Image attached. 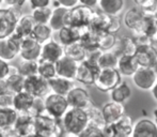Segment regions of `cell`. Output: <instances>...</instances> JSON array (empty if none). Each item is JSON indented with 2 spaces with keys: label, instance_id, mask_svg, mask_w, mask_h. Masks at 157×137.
<instances>
[{
  "label": "cell",
  "instance_id": "14",
  "mask_svg": "<svg viewBox=\"0 0 157 137\" xmlns=\"http://www.w3.org/2000/svg\"><path fill=\"white\" fill-rule=\"evenodd\" d=\"M64 56L65 54H64L63 46L58 41L52 40L42 46V55L40 60L56 63Z\"/></svg>",
  "mask_w": 157,
  "mask_h": 137
},
{
  "label": "cell",
  "instance_id": "35",
  "mask_svg": "<svg viewBox=\"0 0 157 137\" xmlns=\"http://www.w3.org/2000/svg\"><path fill=\"white\" fill-rule=\"evenodd\" d=\"M6 80V85H8L9 92L12 93L13 96L25 91L26 78L23 76V75H21V74L10 75Z\"/></svg>",
  "mask_w": 157,
  "mask_h": 137
},
{
  "label": "cell",
  "instance_id": "58",
  "mask_svg": "<svg viewBox=\"0 0 157 137\" xmlns=\"http://www.w3.org/2000/svg\"><path fill=\"white\" fill-rule=\"evenodd\" d=\"M153 70L155 71V73H156V74H157V60H156L155 65H154V67H153Z\"/></svg>",
  "mask_w": 157,
  "mask_h": 137
},
{
  "label": "cell",
  "instance_id": "27",
  "mask_svg": "<svg viewBox=\"0 0 157 137\" xmlns=\"http://www.w3.org/2000/svg\"><path fill=\"white\" fill-rule=\"evenodd\" d=\"M132 96V88L126 81L122 80L111 92H110V98L112 102L124 104L127 102Z\"/></svg>",
  "mask_w": 157,
  "mask_h": 137
},
{
  "label": "cell",
  "instance_id": "13",
  "mask_svg": "<svg viewBox=\"0 0 157 137\" xmlns=\"http://www.w3.org/2000/svg\"><path fill=\"white\" fill-rule=\"evenodd\" d=\"M99 72H101V68L98 67L90 65L88 61H83V62L79 63L78 71H77L76 75V80L78 83L82 84V85H94Z\"/></svg>",
  "mask_w": 157,
  "mask_h": 137
},
{
  "label": "cell",
  "instance_id": "55",
  "mask_svg": "<svg viewBox=\"0 0 157 137\" xmlns=\"http://www.w3.org/2000/svg\"><path fill=\"white\" fill-rule=\"evenodd\" d=\"M153 118H154V122L157 124V107L153 109Z\"/></svg>",
  "mask_w": 157,
  "mask_h": 137
},
{
  "label": "cell",
  "instance_id": "9",
  "mask_svg": "<svg viewBox=\"0 0 157 137\" xmlns=\"http://www.w3.org/2000/svg\"><path fill=\"white\" fill-rule=\"evenodd\" d=\"M70 108H78V109L87 110L90 106L93 105L91 96L89 91L82 87H74L66 96Z\"/></svg>",
  "mask_w": 157,
  "mask_h": 137
},
{
  "label": "cell",
  "instance_id": "11",
  "mask_svg": "<svg viewBox=\"0 0 157 137\" xmlns=\"http://www.w3.org/2000/svg\"><path fill=\"white\" fill-rule=\"evenodd\" d=\"M42 46L43 45L33 39L32 35L25 37L23 40L19 56L23 61H39L42 55Z\"/></svg>",
  "mask_w": 157,
  "mask_h": 137
},
{
  "label": "cell",
  "instance_id": "30",
  "mask_svg": "<svg viewBox=\"0 0 157 137\" xmlns=\"http://www.w3.org/2000/svg\"><path fill=\"white\" fill-rule=\"evenodd\" d=\"M64 54H65L66 57L73 59L77 63H81L83 61H86V59H87L88 52L78 42V43H75L73 45L64 47Z\"/></svg>",
  "mask_w": 157,
  "mask_h": 137
},
{
  "label": "cell",
  "instance_id": "31",
  "mask_svg": "<svg viewBox=\"0 0 157 137\" xmlns=\"http://www.w3.org/2000/svg\"><path fill=\"white\" fill-rule=\"evenodd\" d=\"M18 115L19 114L14 108L0 109V130L15 127V123L18 119Z\"/></svg>",
  "mask_w": 157,
  "mask_h": 137
},
{
  "label": "cell",
  "instance_id": "47",
  "mask_svg": "<svg viewBox=\"0 0 157 137\" xmlns=\"http://www.w3.org/2000/svg\"><path fill=\"white\" fill-rule=\"evenodd\" d=\"M28 3L30 4L31 10L34 11L37 9L48 8L52 4V1H49V0H30V1H28Z\"/></svg>",
  "mask_w": 157,
  "mask_h": 137
},
{
  "label": "cell",
  "instance_id": "6",
  "mask_svg": "<svg viewBox=\"0 0 157 137\" xmlns=\"http://www.w3.org/2000/svg\"><path fill=\"white\" fill-rule=\"evenodd\" d=\"M132 118L127 114L111 124H106L103 132L105 137H132L134 129Z\"/></svg>",
  "mask_w": 157,
  "mask_h": 137
},
{
  "label": "cell",
  "instance_id": "40",
  "mask_svg": "<svg viewBox=\"0 0 157 137\" xmlns=\"http://www.w3.org/2000/svg\"><path fill=\"white\" fill-rule=\"evenodd\" d=\"M37 74L42 77V78L46 79V80H50V79L55 78L57 76L56 72V65L55 63L48 62V61H39V73Z\"/></svg>",
  "mask_w": 157,
  "mask_h": 137
},
{
  "label": "cell",
  "instance_id": "59",
  "mask_svg": "<svg viewBox=\"0 0 157 137\" xmlns=\"http://www.w3.org/2000/svg\"><path fill=\"white\" fill-rule=\"evenodd\" d=\"M0 137H6V136H4V134H3V132H2L1 130H0Z\"/></svg>",
  "mask_w": 157,
  "mask_h": 137
},
{
  "label": "cell",
  "instance_id": "12",
  "mask_svg": "<svg viewBox=\"0 0 157 137\" xmlns=\"http://www.w3.org/2000/svg\"><path fill=\"white\" fill-rule=\"evenodd\" d=\"M147 17L142 13V11L137 6H134L132 8L128 9L124 15V25L128 29L132 31V33H138L142 29V26L144 24V21Z\"/></svg>",
  "mask_w": 157,
  "mask_h": 137
},
{
  "label": "cell",
  "instance_id": "17",
  "mask_svg": "<svg viewBox=\"0 0 157 137\" xmlns=\"http://www.w3.org/2000/svg\"><path fill=\"white\" fill-rule=\"evenodd\" d=\"M101 109L106 124H111V123L117 122L123 116L126 115L124 104L116 103V102H112V101L105 104Z\"/></svg>",
  "mask_w": 157,
  "mask_h": 137
},
{
  "label": "cell",
  "instance_id": "25",
  "mask_svg": "<svg viewBox=\"0 0 157 137\" xmlns=\"http://www.w3.org/2000/svg\"><path fill=\"white\" fill-rule=\"evenodd\" d=\"M48 84H49L50 91L52 93L59 94V96H67L71 90L75 87L73 80H70V79H66L59 76H56L55 78L48 80Z\"/></svg>",
  "mask_w": 157,
  "mask_h": 137
},
{
  "label": "cell",
  "instance_id": "60",
  "mask_svg": "<svg viewBox=\"0 0 157 137\" xmlns=\"http://www.w3.org/2000/svg\"><path fill=\"white\" fill-rule=\"evenodd\" d=\"M28 137H40V136H37L36 134H35V135H31V136H28Z\"/></svg>",
  "mask_w": 157,
  "mask_h": 137
},
{
  "label": "cell",
  "instance_id": "19",
  "mask_svg": "<svg viewBox=\"0 0 157 137\" xmlns=\"http://www.w3.org/2000/svg\"><path fill=\"white\" fill-rule=\"evenodd\" d=\"M135 58L140 68H153L157 60V48L154 45L138 47Z\"/></svg>",
  "mask_w": 157,
  "mask_h": 137
},
{
  "label": "cell",
  "instance_id": "51",
  "mask_svg": "<svg viewBox=\"0 0 157 137\" xmlns=\"http://www.w3.org/2000/svg\"><path fill=\"white\" fill-rule=\"evenodd\" d=\"M1 131L3 132V134L6 137H21V135L18 134V132H17V130L15 129L14 127H10V129L1 130Z\"/></svg>",
  "mask_w": 157,
  "mask_h": 137
},
{
  "label": "cell",
  "instance_id": "53",
  "mask_svg": "<svg viewBox=\"0 0 157 137\" xmlns=\"http://www.w3.org/2000/svg\"><path fill=\"white\" fill-rule=\"evenodd\" d=\"M6 93H10L8 89V85H6V80L0 79V96H3Z\"/></svg>",
  "mask_w": 157,
  "mask_h": 137
},
{
  "label": "cell",
  "instance_id": "37",
  "mask_svg": "<svg viewBox=\"0 0 157 137\" xmlns=\"http://www.w3.org/2000/svg\"><path fill=\"white\" fill-rule=\"evenodd\" d=\"M87 112H88V118H89V125L104 130V127H106V122L104 120L101 109H99L98 107H96L93 104V105L88 108Z\"/></svg>",
  "mask_w": 157,
  "mask_h": 137
},
{
  "label": "cell",
  "instance_id": "52",
  "mask_svg": "<svg viewBox=\"0 0 157 137\" xmlns=\"http://www.w3.org/2000/svg\"><path fill=\"white\" fill-rule=\"evenodd\" d=\"M80 3L93 10L94 8L98 6V0H80Z\"/></svg>",
  "mask_w": 157,
  "mask_h": 137
},
{
  "label": "cell",
  "instance_id": "41",
  "mask_svg": "<svg viewBox=\"0 0 157 137\" xmlns=\"http://www.w3.org/2000/svg\"><path fill=\"white\" fill-rule=\"evenodd\" d=\"M19 73L25 78L39 75V61H21L18 65Z\"/></svg>",
  "mask_w": 157,
  "mask_h": 137
},
{
  "label": "cell",
  "instance_id": "34",
  "mask_svg": "<svg viewBox=\"0 0 157 137\" xmlns=\"http://www.w3.org/2000/svg\"><path fill=\"white\" fill-rule=\"evenodd\" d=\"M119 37L116 34H111L109 32H104L98 34V48L101 52H111L118 45Z\"/></svg>",
  "mask_w": 157,
  "mask_h": 137
},
{
  "label": "cell",
  "instance_id": "29",
  "mask_svg": "<svg viewBox=\"0 0 157 137\" xmlns=\"http://www.w3.org/2000/svg\"><path fill=\"white\" fill-rule=\"evenodd\" d=\"M68 10L66 9L60 8L58 9H52V18H50L49 22V27L52 29V31H60L61 29H63L64 27H66V15H67Z\"/></svg>",
  "mask_w": 157,
  "mask_h": 137
},
{
  "label": "cell",
  "instance_id": "7",
  "mask_svg": "<svg viewBox=\"0 0 157 137\" xmlns=\"http://www.w3.org/2000/svg\"><path fill=\"white\" fill-rule=\"evenodd\" d=\"M122 81V75L118 68L101 70L94 86L101 92H111Z\"/></svg>",
  "mask_w": 157,
  "mask_h": 137
},
{
  "label": "cell",
  "instance_id": "26",
  "mask_svg": "<svg viewBox=\"0 0 157 137\" xmlns=\"http://www.w3.org/2000/svg\"><path fill=\"white\" fill-rule=\"evenodd\" d=\"M140 68L135 57L120 56L118 63V71L122 76L132 77L137 70Z\"/></svg>",
  "mask_w": 157,
  "mask_h": 137
},
{
  "label": "cell",
  "instance_id": "46",
  "mask_svg": "<svg viewBox=\"0 0 157 137\" xmlns=\"http://www.w3.org/2000/svg\"><path fill=\"white\" fill-rule=\"evenodd\" d=\"M13 99H14V96L12 93H6L3 96H0V109L13 108Z\"/></svg>",
  "mask_w": 157,
  "mask_h": 137
},
{
  "label": "cell",
  "instance_id": "44",
  "mask_svg": "<svg viewBox=\"0 0 157 137\" xmlns=\"http://www.w3.org/2000/svg\"><path fill=\"white\" fill-rule=\"evenodd\" d=\"M8 43L10 44V46L13 48V50H15V52L17 53V54L19 55V53H21V44H23V37H21V35H18L17 33H13L12 35H10V37H8Z\"/></svg>",
  "mask_w": 157,
  "mask_h": 137
},
{
  "label": "cell",
  "instance_id": "8",
  "mask_svg": "<svg viewBox=\"0 0 157 137\" xmlns=\"http://www.w3.org/2000/svg\"><path fill=\"white\" fill-rule=\"evenodd\" d=\"M132 83L138 89L142 91L152 90L157 83V74L153 68H139L132 77Z\"/></svg>",
  "mask_w": 157,
  "mask_h": 137
},
{
  "label": "cell",
  "instance_id": "15",
  "mask_svg": "<svg viewBox=\"0 0 157 137\" xmlns=\"http://www.w3.org/2000/svg\"><path fill=\"white\" fill-rule=\"evenodd\" d=\"M56 65L57 76L63 77V78L70 79V80H76L77 71H78L79 63L74 61L73 59L64 56L58 62L55 63Z\"/></svg>",
  "mask_w": 157,
  "mask_h": 137
},
{
  "label": "cell",
  "instance_id": "57",
  "mask_svg": "<svg viewBox=\"0 0 157 137\" xmlns=\"http://www.w3.org/2000/svg\"><path fill=\"white\" fill-rule=\"evenodd\" d=\"M152 40H153L154 43H156V44H157V32H156V34L153 37V39H152Z\"/></svg>",
  "mask_w": 157,
  "mask_h": 137
},
{
  "label": "cell",
  "instance_id": "18",
  "mask_svg": "<svg viewBox=\"0 0 157 137\" xmlns=\"http://www.w3.org/2000/svg\"><path fill=\"white\" fill-rule=\"evenodd\" d=\"M132 137H157V124L152 119H139L134 124Z\"/></svg>",
  "mask_w": 157,
  "mask_h": 137
},
{
  "label": "cell",
  "instance_id": "10",
  "mask_svg": "<svg viewBox=\"0 0 157 137\" xmlns=\"http://www.w3.org/2000/svg\"><path fill=\"white\" fill-rule=\"evenodd\" d=\"M25 91L30 93L35 99H43L50 92L48 80L42 78L40 75L27 77L25 80Z\"/></svg>",
  "mask_w": 157,
  "mask_h": 137
},
{
  "label": "cell",
  "instance_id": "49",
  "mask_svg": "<svg viewBox=\"0 0 157 137\" xmlns=\"http://www.w3.org/2000/svg\"><path fill=\"white\" fill-rule=\"evenodd\" d=\"M121 21H120V17H112V21H111V25L109 27V30L108 32L111 34H117L121 29Z\"/></svg>",
  "mask_w": 157,
  "mask_h": 137
},
{
  "label": "cell",
  "instance_id": "48",
  "mask_svg": "<svg viewBox=\"0 0 157 137\" xmlns=\"http://www.w3.org/2000/svg\"><path fill=\"white\" fill-rule=\"evenodd\" d=\"M10 63L0 59V79H6L10 74Z\"/></svg>",
  "mask_w": 157,
  "mask_h": 137
},
{
  "label": "cell",
  "instance_id": "32",
  "mask_svg": "<svg viewBox=\"0 0 157 137\" xmlns=\"http://www.w3.org/2000/svg\"><path fill=\"white\" fill-rule=\"evenodd\" d=\"M119 56L114 50L111 52H101L98 60V68L101 70H109V68H118Z\"/></svg>",
  "mask_w": 157,
  "mask_h": 137
},
{
  "label": "cell",
  "instance_id": "24",
  "mask_svg": "<svg viewBox=\"0 0 157 137\" xmlns=\"http://www.w3.org/2000/svg\"><path fill=\"white\" fill-rule=\"evenodd\" d=\"M138 50V46H137L135 40L132 37H120L118 41V45L114 48V52L119 55V56H129L135 57Z\"/></svg>",
  "mask_w": 157,
  "mask_h": 137
},
{
  "label": "cell",
  "instance_id": "56",
  "mask_svg": "<svg viewBox=\"0 0 157 137\" xmlns=\"http://www.w3.org/2000/svg\"><path fill=\"white\" fill-rule=\"evenodd\" d=\"M63 137H79V135H76V134H71V133H64Z\"/></svg>",
  "mask_w": 157,
  "mask_h": 137
},
{
  "label": "cell",
  "instance_id": "28",
  "mask_svg": "<svg viewBox=\"0 0 157 137\" xmlns=\"http://www.w3.org/2000/svg\"><path fill=\"white\" fill-rule=\"evenodd\" d=\"M35 22L33 19L31 14H25L19 18L18 23H17L16 29H15V33L21 35L23 39L27 37H30L32 34V31L35 27Z\"/></svg>",
  "mask_w": 157,
  "mask_h": 137
},
{
  "label": "cell",
  "instance_id": "36",
  "mask_svg": "<svg viewBox=\"0 0 157 137\" xmlns=\"http://www.w3.org/2000/svg\"><path fill=\"white\" fill-rule=\"evenodd\" d=\"M79 43L85 47V49L88 53L94 52V50H98V34L95 32L91 31L89 28V30L85 32L81 35V39L79 41Z\"/></svg>",
  "mask_w": 157,
  "mask_h": 137
},
{
  "label": "cell",
  "instance_id": "1",
  "mask_svg": "<svg viewBox=\"0 0 157 137\" xmlns=\"http://www.w3.org/2000/svg\"><path fill=\"white\" fill-rule=\"evenodd\" d=\"M61 121L65 133L76 135H80L89 125L87 110L78 108H70Z\"/></svg>",
  "mask_w": 157,
  "mask_h": 137
},
{
  "label": "cell",
  "instance_id": "38",
  "mask_svg": "<svg viewBox=\"0 0 157 137\" xmlns=\"http://www.w3.org/2000/svg\"><path fill=\"white\" fill-rule=\"evenodd\" d=\"M135 4L142 11L145 17L157 19V0H139Z\"/></svg>",
  "mask_w": 157,
  "mask_h": 137
},
{
  "label": "cell",
  "instance_id": "3",
  "mask_svg": "<svg viewBox=\"0 0 157 137\" xmlns=\"http://www.w3.org/2000/svg\"><path fill=\"white\" fill-rule=\"evenodd\" d=\"M94 12V10L79 3L74 9L68 10L65 21L66 26L79 28V29L89 28L92 18H93Z\"/></svg>",
  "mask_w": 157,
  "mask_h": 137
},
{
  "label": "cell",
  "instance_id": "43",
  "mask_svg": "<svg viewBox=\"0 0 157 137\" xmlns=\"http://www.w3.org/2000/svg\"><path fill=\"white\" fill-rule=\"evenodd\" d=\"M157 32V19L151 18V17H147L144 21V24L142 26V29L138 33H143L147 35L149 37L153 39V37Z\"/></svg>",
  "mask_w": 157,
  "mask_h": 137
},
{
  "label": "cell",
  "instance_id": "5",
  "mask_svg": "<svg viewBox=\"0 0 157 137\" xmlns=\"http://www.w3.org/2000/svg\"><path fill=\"white\" fill-rule=\"evenodd\" d=\"M44 103H45L46 114L58 120H62L64 115L70 109L66 96H59V94L49 93L44 99Z\"/></svg>",
  "mask_w": 157,
  "mask_h": 137
},
{
  "label": "cell",
  "instance_id": "20",
  "mask_svg": "<svg viewBox=\"0 0 157 137\" xmlns=\"http://www.w3.org/2000/svg\"><path fill=\"white\" fill-rule=\"evenodd\" d=\"M14 127L17 130L21 137L35 135V118L28 114H19Z\"/></svg>",
  "mask_w": 157,
  "mask_h": 137
},
{
  "label": "cell",
  "instance_id": "2",
  "mask_svg": "<svg viewBox=\"0 0 157 137\" xmlns=\"http://www.w3.org/2000/svg\"><path fill=\"white\" fill-rule=\"evenodd\" d=\"M35 134L40 137H63L64 129L62 121L46 114L35 118Z\"/></svg>",
  "mask_w": 157,
  "mask_h": 137
},
{
  "label": "cell",
  "instance_id": "23",
  "mask_svg": "<svg viewBox=\"0 0 157 137\" xmlns=\"http://www.w3.org/2000/svg\"><path fill=\"white\" fill-rule=\"evenodd\" d=\"M35 101V98L32 96L30 93L23 91L21 93L14 94L13 99V108L16 110L18 114H27Z\"/></svg>",
  "mask_w": 157,
  "mask_h": 137
},
{
  "label": "cell",
  "instance_id": "54",
  "mask_svg": "<svg viewBox=\"0 0 157 137\" xmlns=\"http://www.w3.org/2000/svg\"><path fill=\"white\" fill-rule=\"evenodd\" d=\"M151 94H152V96H153V99L157 102V83L154 85V87L152 88V90H151Z\"/></svg>",
  "mask_w": 157,
  "mask_h": 137
},
{
  "label": "cell",
  "instance_id": "42",
  "mask_svg": "<svg viewBox=\"0 0 157 137\" xmlns=\"http://www.w3.org/2000/svg\"><path fill=\"white\" fill-rule=\"evenodd\" d=\"M17 53L8 43V40H0V59L6 61H12L17 57Z\"/></svg>",
  "mask_w": 157,
  "mask_h": 137
},
{
  "label": "cell",
  "instance_id": "4",
  "mask_svg": "<svg viewBox=\"0 0 157 137\" xmlns=\"http://www.w3.org/2000/svg\"><path fill=\"white\" fill-rule=\"evenodd\" d=\"M23 16L21 11L0 8V40L8 39L15 32L17 23Z\"/></svg>",
  "mask_w": 157,
  "mask_h": 137
},
{
  "label": "cell",
  "instance_id": "61",
  "mask_svg": "<svg viewBox=\"0 0 157 137\" xmlns=\"http://www.w3.org/2000/svg\"><path fill=\"white\" fill-rule=\"evenodd\" d=\"M3 4V0H0V6H2Z\"/></svg>",
  "mask_w": 157,
  "mask_h": 137
},
{
  "label": "cell",
  "instance_id": "33",
  "mask_svg": "<svg viewBox=\"0 0 157 137\" xmlns=\"http://www.w3.org/2000/svg\"><path fill=\"white\" fill-rule=\"evenodd\" d=\"M52 33L54 31L49 27V25H35L31 35L37 43L44 45L47 42L52 41Z\"/></svg>",
  "mask_w": 157,
  "mask_h": 137
},
{
  "label": "cell",
  "instance_id": "16",
  "mask_svg": "<svg viewBox=\"0 0 157 137\" xmlns=\"http://www.w3.org/2000/svg\"><path fill=\"white\" fill-rule=\"evenodd\" d=\"M87 30H89V28H82V29H79V28L75 27H70V26H66L63 29H61L60 31H58V42L63 46L73 45L75 43H78L81 39V35L85 33Z\"/></svg>",
  "mask_w": 157,
  "mask_h": 137
},
{
  "label": "cell",
  "instance_id": "50",
  "mask_svg": "<svg viewBox=\"0 0 157 137\" xmlns=\"http://www.w3.org/2000/svg\"><path fill=\"white\" fill-rule=\"evenodd\" d=\"M61 6L66 10H72L80 3V0H60Z\"/></svg>",
  "mask_w": 157,
  "mask_h": 137
},
{
  "label": "cell",
  "instance_id": "22",
  "mask_svg": "<svg viewBox=\"0 0 157 137\" xmlns=\"http://www.w3.org/2000/svg\"><path fill=\"white\" fill-rule=\"evenodd\" d=\"M124 8V0H98L99 11L111 17H120Z\"/></svg>",
  "mask_w": 157,
  "mask_h": 137
},
{
  "label": "cell",
  "instance_id": "21",
  "mask_svg": "<svg viewBox=\"0 0 157 137\" xmlns=\"http://www.w3.org/2000/svg\"><path fill=\"white\" fill-rule=\"evenodd\" d=\"M111 16L101 12V11H95L89 28L91 31L95 32V33L101 34L104 32H108L110 25H111Z\"/></svg>",
  "mask_w": 157,
  "mask_h": 137
},
{
  "label": "cell",
  "instance_id": "45",
  "mask_svg": "<svg viewBox=\"0 0 157 137\" xmlns=\"http://www.w3.org/2000/svg\"><path fill=\"white\" fill-rule=\"evenodd\" d=\"M79 137H105V135L101 129L88 125V127L79 135Z\"/></svg>",
  "mask_w": 157,
  "mask_h": 137
},
{
  "label": "cell",
  "instance_id": "39",
  "mask_svg": "<svg viewBox=\"0 0 157 137\" xmlns=\"http://www.w3.org/2000/svg\"><path fill=\"white\" fill-rule=\"evenodd\" d=\"M31 15L36 25H48L52 15V8L48 6V8L37 9L32 11Z\"/></svg>",
  "mask_w": 157,
  "mask_h": 137
}]
</instances>
